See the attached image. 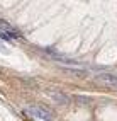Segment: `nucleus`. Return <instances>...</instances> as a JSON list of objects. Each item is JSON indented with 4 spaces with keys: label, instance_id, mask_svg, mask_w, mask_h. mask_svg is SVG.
I'll return each mask as SVG.
<instances>
[{
    "label": "nucleus",
    "instance_id": "obj_3",
    "mask_svg": "<svg viewBox=\"0 0 117 121\" xmlns=\"http://www.w3.org/2000/svg\"><path fill=\"white\" fill-rule=\"evenodd\" d=\"M0 29L5 31L10 38H20V33H19V31L15 29V27H12V26H9L7 22H0Z\"/></svg>",
    "mask_w": 117,
    "mask_h": 121
},
{
    "label": "nucleus",
    "instance_id": "obj_6",
    "mask_svg": "<svg viewBox=\"0 0 117 121\" xmlns=\"http://www.w3.org/2000/svg\"><path fill=\"white\" fill-rule=\"evenodd\" d=\"M0 51H2L4 55H9V50H7V48L4 46V43H0Z\"/></svg>",
    "mask_w": 117,
    "mask_h": 121
},
{
    "label": "nucleus",
    "instance_id": "obj_2",
    "mask_svg": "<svg viewBox=\"0 0 117 121\" xmlns=\"http://www.w3.org/2000/svg\"><path fill=\"white\" fill-rule=\"evenodd\" d=\"M46 95H48L49 99H53L54 102H58V104H68L70 102V97L66 94L63 92H58V91H48L46 92Z\"/></svg>",
    "mask_w": 117,
    "mask_h": 121
},
{
    "label": "nucleus",
    "instance_id": "obj_4",
    "mask_svg": "<svg viewBox=\"0 0 117 121\" xmlns=\"http://www.w3.org/2000/svg\"><path fill=\"white\" fill-rule=\"evenodd\" d=\"M97 78L100 82H105V84H110V85H117V75H112V73H100L97 75Z\"/></svg>",
    "mask_w": 117,
    "mask_h": 121
},
{
    "label": "nucleus",
    "instance_id": "obj_1",
    "mask_svg": "<svg viewBox=\"0 0 117 121\" xmlns=\"http://www.w3.org/2000/svg\"><path fill=\"white\" fill-rule=\"evenodd\" d=\"M27 112L31 116H34L37 119H43V121H51V118H53V114L46 108H43V106H31L27 109Z\"/></svg>",
    "mask_w": 117,
    "mask_h": 121
},
{
    "label": "nucleus",
    "instance_id": "obj_5",
    "mask_svg": "<svg viewBox=\"0 0 117 121\" xmlns=\"http://www.w3.org/2000/svg\"><path fill=\"white\" fill-rule=\"evenodd\" d=\"M0 38H2V39H5V41H10V39H12V38H10L9 34H7L5 31H2V29H0Z\"/></svg>",
    "mask_w": 117,
    "mask_h": 121
}]
</instances>
